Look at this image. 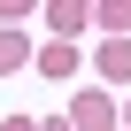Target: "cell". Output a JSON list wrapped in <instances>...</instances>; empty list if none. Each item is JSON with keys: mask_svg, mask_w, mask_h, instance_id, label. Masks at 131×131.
<instances>
[{"mask_svg": "<svg viewBox=\"0 0 131 131\" xmlns=\"http://www.w3.org/2000/svg\"><path fill=\"white\" fill-rule=\"evenodd\" d=\"M31 62H39L46 77H70V70H77V46H70V39H46V46H31Z\"/></svg>", "mask_w": 131, "mask_h": 131, "instance_id": "obj_2", "label": "cell"}, {"mask_svg": "<svg viewBox=\"0 0 131 131\" xmlns=\"http://www.w3.org/2000/svg\"><path fill=\"white\" fill-rule=\"evenodd\" d=\"M123 116H131V108H123Z\"/></svg>", "mask_w": 131, "mask_h": 131, "instance_id": "obj_9", "label": "cell"}, {"mask_svg": "<svg viewBox=\"0 0 131 131\" xmlns=\"http://www.w3.org/2000/svg\"><path fill=\"white\" fill-rule=\"evenodd\" d=\"M0 131H39V123H31V116H8V123H0Z\"/></svg>", "mask_w": 131, "mask_h": 131, "instance_id": "obj_7", "label": "cell"}, {"mask_svg": "<svg viewBox=\"0 0 131 131\" xmlns=\"http://www.w3.org/2000/svg\"><path fill=\"white\" fill-rule=\"evenodd\" d=\"M93 62H100V77H108V85H123V77H131V39H100Z\"/></svg>", "mask_w": 131, "mask_h": 131, "instance_id": "obj_3", "label": "cell"}, {"mask_svg": "<svg viewBox=\"0 0 131 131\" xmlns=\"http://www.w3.org/2000/svg\"><path fill=\"white\" fill-rule=\"evenodd\" d=\"M46 23H54V31H85V23H93V8H77V0H70V8H54Z\"/></svg>", "mask_w": 131, "mask_h": 131, "instance_id": "obj_6", "label": "cell"}, {"mask_svg": "<svg viewBox=\"0 0 131 131\" xmlns=\"http://www.w3.org/2000/svg\"><path fill=\"white\" fill-rule=\"evenodd\" d=\"M23 62H31V39H16V31H0V77H8V70H23Z\"/></svg>", "mask_w": 131, "mask_h": 131, "instance_id": "obj_4", "label": "cell"}, {"mask_svg": "<svg viewBox=\"0 0 131 131\" xmlns=\"http://www.w3.org/2000/svg\"><path fill=\"white\" fill-rule=\"evenodd\" d=\"M93 23H100V31H116V39H123V31H131V0H108V8H93Z\"/></svg>", "mask_w": 131, "mask_h": 131, "instance_id": "obj_5", "label": "cell"}, {"mask_svg": "<svg viewBox=\"0 0 131 131\" xmlns=\"http://www.w3.org/2000/svg\"><path fill=\"white\" fill-rule=\"evenodd\" d=\"M39 131H70V123H62V116H54V123H39Z\"/></svg>", "mask_w": 131, "mask_h": 131, "instance_id": "obj_8", "label": "cell"}, {"mask_svg": "<svg viewBox=\"0 0 131 131\" xmlns=\"http://www.w3.org/2000/svg\"><path fill=\"white\" fill-rule=\"evenodd\" d=\"M70 131H116V100L108 93H77L70 100Z\"/></svg>", "mask_w": 131, "mask_h": 131, "instance_id": "obj_1", "label": "cell"}]
</instances>
